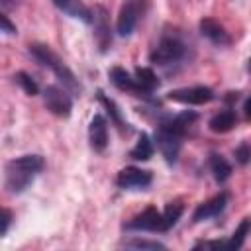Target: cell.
<instances>
[{"label": "cell", "instance_id": "1", "mask_svg": "<svg viewBox=\"0 0 251 251\" xmlns=\"http://www.w3.org/2000/svg\"><path fill=\"white\" fill-rule=\"evenodd\" d=\"M198 120V114L192 110L180 112L176 116H169L163 118L155 129V141L159 145L161 155L165 157V161L169 165H175L180 153V145H182V137L188 129V126H192Z\"/></svg>", "mask_w": 251, "mask_h": 251}, {"label": "cell", "instance_id": "2", "mask_svg": "<svg viewBox=\"0 0 251 251\" xmlns=\"http://www.w3.org/2000/svg\"><path fill=\"white\" fill-rule=\"evenodd\" d=\"M45 161L41 155H22L6 163V188L10 194H22L33 178L43 171Z\"/></svg>", "mask_w": 251, "mask_h": 251}, {"label": "cell", "instance_id": "3", "mask_svg": "<svg viewBox=\"0 0 251 251\" xmlns=\"http://www.w3.org/2000/svg\"><path fill=\"white\" fill-rule=\"evenodd\" d=\"M29 53H31L43 67L51 69V71L55 73V76L63 82L65 88H69L73 94H80L82 86H80L78 78H76L75 73L65 65V61H61V59L57 57V53L51 51V47H47V45H43V43H31V45H29Z\"/></svg>", "mask_w": 251, "mask_h": 251}, {"label": "cell", "instance_id": "4", "mask_svg": "<svg viewBox=\"0 0 251 251\" xmlns=\"http://www.w3.org/2000/svg\"><path fill=\"white\" fill-rule=\"evenodd\" d=\"M184 55H186V45L178 37L165 35V37H161L157 47L149 53V61L153 65H159V67H167V65L180 61Z\"/></svg>", "mask_w": 251, "mask_h": 251}, {"label": "cell", "instance_id": "5", "mask_svg": "<svg viewBox=\"0 0 251 251\" xmlns=\"http://www.w3.org/2000/svg\"><path fill=\"white\" fill-rule=\"evenodd\" d=\"M43 98H45V108L57 116V118H69L71 116V110H73V100L69 96V92L61 86H55V84H49L43 92Z\"/></svg>", "mask_w": 251, "mask_h": 251}, {"label": "cell", "instance_id": "6", "mask_svg": "<svg viewBox=\"0 0 251 251\" xmlns=\"http://www.w3.org/2000/svg\"><path fill=\"white\" fill-rule=\"evenodd\" d=\"M167 98L173 100V102H180V104L200 106V104H206V102L214 100V90H212L210 86L196 84V86H186V88L171 90V92L167 94Z\"/></svg>", "mask_w": 251, "mask_h": 251}, {"label": "cell", "instance_id": "7", "mask_svg": "<svg viewBox=\"0 0 251 251\" xmlns=\"http://www.w3.org/2000/svg\"><path fill=\"white\" fill-rule=\"evenodd\" d=\"M126 229H133V231H167L165 229V220H163V212H159L157 208L149 206L145 208L141 214L133 216L127 224Z\"/></svg>", "mask_w": 251, "mask_h": 251}, {"label": "cell", "instance_id": "8", "mask_svg": "<svg viewBox=\"0 0 251 251\" xmlns=\"http://www.w3.org/2000/svg\"><path fill=\"white\" fill-rule=\"evenodd\" d=\"M92 24H94V39L100 47L102 53L108 51V47L112 45V33H110V20H108V12L104 6H94L92 12Z\"/></svg>", "mask_w": 251, "mask_h": 251}, {"label": "cell", "instance_id": "9", "mask_svg": "<svg viewBox=\"0 0 251 251\" xmlns=\"http://www.w3.org/2000/svg\"><path fill=\"white\" fill-rule=\"evenodd\" d=\"M153 180V175L149 171H143V169H137V167H126L118 173L116 176V184L120 188H147Z\"/></svg>", "mask_w": 251, "mask_h": 251}, {"label": "cell", "instance_id": "10", "mask_svg": "<svg viewBox=\"0 0 251 251\" xmlns=\"http://www.w3.org/2000/svg\"><path fill=\"white\" fill-rule=\"evenodd\" d=\"M137 16H139V8H137V2L135 0H126L120 8V14H118V22H116V29L122 37H127L131 35L135 24H137Z\"/></svg>", "mask_w": 251, "mask_h": 251}, {"label": "cell", "instance_id": "11", "mask_svg": "<svg viewBox=\"0 0 251 251\" xmlns=\"http://www.w3.org/2000/svg\"><path fill=\"white\" fill-rule=\"evenodd\" d=\"M226 206H227V192H220L214 198H210L208 202L198 204V208L192 214V222H204V220L216 218L226 210Z\"/></svg>", "mask_w": 251, "mask_h": 251}, {"label": "cell", "instance_id": "12", "mask_svg": "<svg viewBox=\"0 0 251 251\" xmlns=\"http://www.w3.org/2000/svg\"><path fill=\"white\" fill-rule=\"evenodd\" d=\"M108 75H110V80H112V84H114L116 88L126 90V92H131V94H137V96L149 98V92H145V90L139 86V82H137L126 69H122V67H112Z\"/></svg>", "mask_w": 251, "mask_h": 251}, {"label": "cell", "instance_id": "13", "mask_svg": "<svg viewBox=\"0 0 251 251\" xmlns=\"http://www.w3.org/2000/svg\"><path fill=\"white\" fill-rule=\"evenodd\" d=\"M200 33H202V37H206L208 41H212L214 45H220V47L231 43V37L226 31V27L220 22H216L214 18L200 20Z\"/></svg>", "mask_w": 251, "mask_h": 251}, {"label": "cell", "instance_id": "14", "mask_svg": "<svg viewBox=\"0 0 251 251\" xmlns=\"http://www.w3.org/2000/svg\"><path fill=\"white\" fill-rule=\"evenodd\" d=\"M88 139H90V147L94 151H104L108 145V126L102 114H94V118L90 120L88 126Z\"/></svg>", "mask_w": 251, "mask_h": 251}, {"label": "cell", "instance_id": "15", "mask_svg": "<svg viewBox=\"0 0 251 251\" xmlns=\"http://www.w3.org/2000/svg\"><path fill=\"white\" fill-rule=\"evenodd\" d=\"M235 122H237V118H235V112L233 110H222V112H218L216 116L210 118L208 127L214 133H226V131L233 129Z\"/></svg>", "mask_w": 251, "mask_h": 251}, {"label": "cell", "instance_id": "16", "mask_svg": "<svg viewBox=\"0 0 251 251\" xmlns=\"http://www.w3.org/2000/svg\"><path fill=\"white\" fill-rule=\"evenodd\" d=\"M129 157L133 161H149L153 157V141L147 133H139L137 143L129 151Z\"/></svg>", "mask_w": 251, "mask_h": 251}, {"label": "cell", "instance_id": "17", "mask_svg": "<svg viewBox=\"0 0 251 251\" xmlns=\"http://www.w3.org/2000/svg\"><path fill=\"white\" fill-rule=\"evenodd\" d=\"M53 4L57 8H61L63 12H67L73 18H80L84 22H92V14L90 10H86L78 0H53Z\"/></svg>", "mask_w": 251, "mask_h": 251}, {"label": "cell", "instance_id": "18", "mask_svg": "<svg viewBox=\"0 0 251 251\" xmlns=\"http://www.w3.org/2000/svg\"><path fill=\"white\" fill-rule=\"evenodd\" d=\"M210 171H212V175L218 182H226L231 176V165L227 163L226 157H222L218 153L210 155Z\"/></svg>", "mask_w": 251, "mask_h": 251}, {"label": "cell", "instance_id": "19", "mask_svg": "<svg viewBox=\"0 0 251 251\" xmlns=\"http://www.w3.org/2000/svg\"><path fill=\"white\" fill-rule=\"evenodd\" d=\"M135 80L139 82V86L145 90V92H153L157 86H159V76L153 73V69L149 67H135Z\"/></svg>", "mask_w": 251, "mask_h": 251}, {"label": "cell", "instance_id": "20", "mask_svg": "<svg viewBox=\"0 0 251 251\" xmlns=\"http://www.w3.org/2000/svg\"><path fill=\"white\" fill-rule=\"evenodd\" d=\"M96 98H98V102L106 108V112H108V116H110V120L118 126V127H124V126H127V124H124V118H122V112H120V108H118V104L112 100V98H108L102 90H98L96 92Z\"/></svg>", "mask_w": 251, "mask_h": 251}, {"label": "cell", "instance_id": "21", "mask_svg": "<svg viewBox=\"0 0 251 251\" xmlns=\"http://www.w3.org/2000/svg\"><path fill=\"white\" fill-rule=\"evenodd\" d=\"M249 231H251V218H243L239 222V226L235 227V231L231 233V239L226 241V247L227 249H239L245 243V237Z\"/></svg>", "mask_w": 251, "mask_h": 251}, {"label": "cell", "instance_id": "22", "mask_svg": "<svg viewBox=\"0 0 251 251\" xmlns=\"http://www.w3.org/2000/svg\"><path fill=\"white\" fill-rule=\"evenodd\" d=\"M182 212H184V208H182L180 204H167V206H165V210H163V220H165V229H167V231L180 220Z\"/></svg>", "mask_w": 251, "mask_h": 251}, {"label": "cell", "instance_id": "23", "mask_svg": "<svg viewBox=\"0 0 251 251\" xmlns=\"http://www.w3.org/2000/svg\"><path fill=\"white\" fill-rule=\"evenodd\" d=\"M14 80L24 88V92L25 94H29V96H35L37 92H39V86H37V82L27 75V73H24V71H20V73H16L14 75Z\"/></svg>", "mask_w": 251, "mask_h": 251}, {"label": "cell", "instance_id": "24", "mask_svg": "<svg viewBox=\"0 0 251 251\" xmlns=\"http://www.w3.org/2000/svg\"><path fill=\"white\" fill-rule=\"evenodd\" d=\"M126 247H129V249H167L165 243H161V241H155V239H137V237L126 241Z\"/></svg>", "mask_w": 251, "mask_h": 251}, {"label": "cell", "instance_id": "25", "mask_svg": "<svg viewBox=\"0 0 251 251\" xmlns=\"http://www.w3.org/2000/svg\"><path fill=\"white\" fill-rule=\"evenodd\" d=\"M233 155H235V161H237L239 165H247V163H251V143L241 141V143L235 147Z\"/></svg>", "mask_w": 251, "mask_h": 251}, {"label": "cell", "instance_id": "26", "mask_svg": "<svg viewBox=\"0 0 251 251\" xmlns=\"http://www.w3.org/2000/svg\"><path fill=\"white\" fill-rule=\"evenodd\" d=\"M12 220H14L12 212H10L8 208H4V212H2V229H0V235H6V233H8V229H10V224H12Z\"/></svg>", "mask_w": 251, "mask_h": 251}, {"label": "cell", "instance_id": "27", "mask_svg": "<svg viewBox=\"0 0 251 251\" xmlns=\"http://www.w3.org/2000/svg\"><path fill=\"white\" fill-rule=\"evenodd\" d=\"M220 249V247H226V241H198L194 243V249Z\"/></svg>", "mask_w": 251, "mask_h": 251}, {"label": "cell", "instance_id": "28", "mask_svg": "<svg viewBox=\"0 0 251 251\" xmlns=\"http://www.w3.org/2000/svg\"><path fill=\"white\" fill-rule=\"evenodd\" d=\"M0 22H2V31H6L8 35L16 33V25L10 22V18H8L6 14H2V16H0Z\"/></svg>", "mask_w": 251, "mask_h": 251}, {"label": "cell", "instance_id": "29", "mask_svg": "<svg viewBox=\"0 0 251 251\" xmlns=\"http://www.w3.org/2000/svg\"><path fill=\"white\" fill-rule=\"evenodd\" d=\"M243 112H245L247 118H251V96L245 100V104H243Z\"/></svg>", "mask_w": 251, "mask_h": 251}, {"label": "cell", "instance_id": "30", "mask_svg": "<svg viewBox=\"0 0 251 251\" xmlns=\"http://www.w3.org/2000/svg\"><path fill=\"white\" fill-rule=\"evenodd\" d=\"M16 2H18V0H2V6L8 10V8H14V6H16Z\"/></svg>", "mask_w": 251, "mask_h": 251}, {"label": "cell", "instance_id": "31", "mask_svg": "<svg viewBox=\"0 0 251 251\" xmlns=\"http://www.w3.org/2000/svg\"><path fill=\"white\" fill-rule=\"evenodd\" d=\"M247 71L251 73V57H249V61H247Z\"/></svg>", "mask_w": 251, "mask_h": 251}]
</instances>
